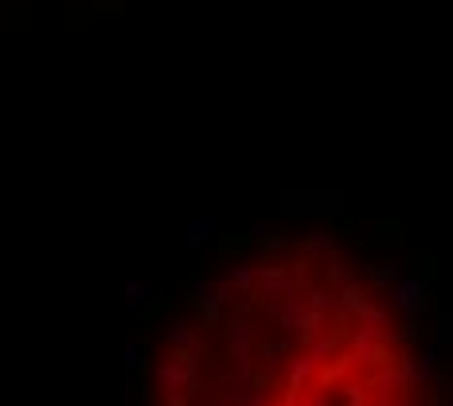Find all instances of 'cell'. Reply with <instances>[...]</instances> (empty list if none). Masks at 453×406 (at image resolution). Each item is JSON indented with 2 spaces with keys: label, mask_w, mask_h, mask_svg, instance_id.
Segmentation results:
<instances>
[{
  "label": "cell",
  "mask_w": 453,
  "mask_h": 406,
  "mask_svg": "<svg viewBox=\"0 0 453 406\" xmlns=\"http://www.w3.org/2000/svg\"><path fill=\"white\" fill-rule=\"evenodd\" d=\"M145 406H453L418 289L356 231L273 234L165 305Z\"/></svg>",
  "instance_id": "1"
}]
</instances>
